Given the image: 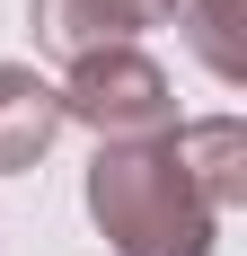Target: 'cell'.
Instances as JSON below:
<instances>
[{"mask_svg":"<svg viewBox=\"0 0 247 256\" xmlns=\"http://www.w3.org/2000/svg\"><path fill=\"white\" fill-rule=\"evenodd\" d=\"M88 221L115 256H212L221 212L176 168V142H98L88 159Z\"/></svg>","mask_w":247,"mask_h":256,"instance_id":"1","label":"cell"},{"mask_svg":"<svg viewBox=\"0 0 247 256\" xmlns=\"http://www.w3.org/2000/svg\"><path fill=\"white\" fill-rule=\"evenodd\" d=\"M53 98H62V124L98 132V142H159V132H176L168 71H159L142 44H98V53H80L71 80H62Z\"/></svg>","mask_w":247,"mask_h":256,"instance_id":"2","label":"cell"},{"mask_svg":"<svg viewBox=\"0 0 247 256\" xmlns=\"http://www.w3.org/2000/svg\"><path fill=\"white\" fill-rule=\"evenodd\" d=\"M168 18H176V0H36L26 9V26L53 62H80L98 44H132L142 26H168Z\"/></svg>","mask_w":247,"mask_h":256,"instance_id":"3","label":"cell"},{"mask_svg":"<svg viewBox=\"0 0 247 256\" xmlns=\"http://www.w3.org/2000/svg\"><path fill=\"white\" fill-rule=\"evenodd\" d=\"M53 132H62L53 80L36 71V62H0V177L36 168V159L53 150Z\"/></svg>","mask_w":247,"mask_h":256,"instance_id":"4","label":"cell"},{"mask_svg":"<svg viewBox=\"0 0 247 256\" xmlns=\"http://www.w3.org/2000/svg\"><path fill=\"white\" fill-rule=\"evenodd\" d=\"M176 168L194 177V194L212 212H238L247 204V124L238 115H203V124H176Z\"/></svg>","mask_w":247,"mask_h":256,"instance_id":"5","label":"cell"},{"mask_svg":"<svg viewBox=\"0 0 247 256\" xmlns=\"http://www.w3.org/2000/svg\"><path fill=\"white\" fill-rule=\"evenodd\" d=\"M186 9V44H194V62L221 88H238L247 80V44H238V0H176Z\"/></svg>","mask_w":247,"mask_h":256,"instance_id":"6","label":"cell"}]
</instances>
